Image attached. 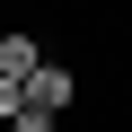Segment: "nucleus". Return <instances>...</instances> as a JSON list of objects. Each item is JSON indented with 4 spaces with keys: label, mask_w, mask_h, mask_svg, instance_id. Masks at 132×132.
<instances>
[{
    "label": "nucleus",
    "mask_w": 132,
    "mask_h": 132,
    "mask_svg": "<svg viewBox=\"0 0 132 132\" xmlns=\"http://www.w3.org/2000/svg\"><path fill=\"white\" fill-rule=\"evenodd\" d=\"M35 62H44V35L35 27H0V79H27Z\"/></svg>",
    "instance_id": "f03ea898"
},
{
    "label": "nucleus",
    "mask_w": 132,
    "mask_h": 132,
    "mask_svg": "<svg viewBox=\"0 0 132 132\" xmlns=\"http://www.w3.org/2000/svg\"><path fill=\"white\" fill-rule=\"evenodd\" d=\"M9 132H62V123H53V114H35V106H18V114H9Z\"/></svg>",
    "instance_id": "7ed1b4c3"
},
{
    "label": "nucleus",
    "mask_w": 132,
    "mask_h": 132,
    "mask_svg": "<svg viewBox=\"0 0 132 132\" xmlns=\"http://www.w3.org/2000/svg\"><path fill=\"white\" fill-rule=\"evenodd\" d=\"M9 114H18V79H0V123H9Z\"/></svg>",
    "instance_id": "20e7f679"
},
{
    "label": "nucleus",
    "mask_w": 132,
    "mask_h": 132,
    "mask_svg": "<svg viewBox=\"0 0 132 132\" xmlns=\"http://www.w3.org/2000/svg\"><path fill=\"white\" fill-rule=\"evenodd\" d=\"M18 106H35V114H53V123H62V114L79 106V71H71V62H53V53H44L35 71L18 79Z\"/></svg>",
    "instance_id": "f257e3e1"
}]
</instances>
